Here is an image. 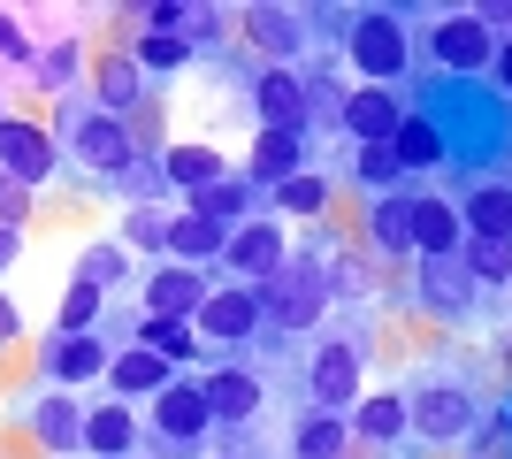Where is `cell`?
<instances>
[{
    "mask_svg": "<svg viewBox=\"0 0 512 459\" xmlns=\"http://www.w3.org/2000/svg\"><path fill=\"white\" fill-rule=\"evenodd\" d=\"M0 176H8V184H23V192H39L46 199V184H54V176H69L62 169V146H54V131H46V115H8V123H0Z\"/></svg>",
    "mask_w": 512,
    "mask_h": 459,
    "instance_id": "obj_13",
    "label": "cell"
},
{
    "mask_svg": "<svg viewBox=\"0 0 512 459\" xmlns=\"http://www.w3.org/2000/svg\"><path fill=\"white\" fill-rule=\"evenodd\" d=\"M169 230H176V207H123V222H115V238L130 245V261H138V268L169 261Z\"/></svg>",
    "mask_w": 512,
    "mask_h": 459,
    "instance_id": "obj_31",
    "label": "cell"
},
{
    "mask_svg": "<svg viewBox=\"0 0 512 459\" xmlns=\"http://www.w3.org/2000/svg\"><path fill=\"white\" fill-rule=\"evenodd\" d=\"M107 199H123V207H169L176 199L169 192V161H161V153H138V161L107 184Z\"/></svg>",
    "mask_w": 512,
    "mask_h": 459,
    "instance_id": "obj_36",
    "label": "cell"
},
{
    "mask_svg": "<svg viewBox=\"0 0 512 459\" xmlns=\"http://www.w3.org/2000/svg\"><path fill=\"white\" fill-rule=\"evenodd\" d=\"M199 345L214 352V368L222 360H245V352L268 337V314H260V291L253 284H214V299L199 306Z\"/></svg>",
    "mask_w": 512,
    "mask_h": 459,
    "instance_id": "obj_9",
    "label": "cell"
},
{
    "mask_svg": "<svg viewBox=\"0 0 512 459\" xmlns=\"http://www.w3.org/2000/svg\"><path fill=\"white\" fill-rule=\"evenodd\" d=\"M23 253H31V238L0 222V284H8V276H16V268H23Z\"/></svg>",
    "mask_w": 512,
    "mask_h": 459,
    "instance_id": "obj_45",
    "label": "cell"
},
{
    "mask_svg": "<svg viewBox=\"0 0 512 459\" xmlns=\"http://www.w3.org/2000/svg\"><path fill=\"white\" fill-rule=\"evenodd\" d=\"M406 115L413 108L390 85H352V100H344V131H352V146H390Z\"/></svg>",
    "mask_w": 512,
    "mask_h": 459,
    "instance_id": "obj_23",
    "label": "cell"
},
{
    "mask_svg": "<svg viewBox=\"0 0 512 459\" xmlns=\"http://www.w3.org/2000/svg\"><path fill=\"white\" fill-rule=\"evenodd\" d=\"M352 437H360V444H406L413 437L406 391H367L360 406H352Z\"/></svg>",
    "mask_w": 512,
    "mask_h": 459,
    "instance_id": "obj_32",
    "label": "cell"
},
{
    "mask_svg": "<svg viewBox=\"0 0 512 459\" xmlns=\"http://www.w3.org/2000/svg\"><path fill=\"white\" fill-rule=\"evenodd\" d=\"M222 253H230V230L214 215H192V207H176V230H169V261L176 268H222Z\"/></svg>",
    "mask_w": 512,
    "mask_h": 459,
    "instance_id": "obj_26",
    "label": "cell"
},
{
    "mask_svg": "<svg viewBox=\"0 0 512 459\" xmlns=\"http://www.w3.org/2000/svg\"><path fill=\"white\" fill-rule=\"evenodd\" d=\"M260 314H268L276 337H306V329H321V314H329V261H314V253L291 245V261L260 284Z\"/></svg>",
    "mask_w": 512,
    "mask_h": 459,
    "instance_id": "obj_4",
    "label": "cell"
},
{
    "mask_svg": "<svg viewBox=\"0 0 512 459\" xmlns=\"http://www.w3.org/2000/svg\"><path fill=\"white\" fill-rule=\"evenodd\" d=\"M245 176L276 199L291 176H306V138H283V131H253V153H245Z\"/></svg>",
    "mask_w": 512,
    "mask_h": 459,
    "instance_id": "obj_27",
    "label": "cell"
},
{
    "mask_svg": "<svg viewBox=\"0 0 512 459\" xmlns=\"http://www.w3.org/2000/svg\"><path fill=\"white\" fill-rule=\"evenodd\" d=\"M130 62L146 69V85L161 92L169 85V77H184V69H199V54H192V39H184V31H130Z\"/></svg>",
    "mask_w": 512,
    "mask_h": 459,
    "instance_id": "obj_28",
    "label": "cell"
},
{
    "mask_svg": "<svg viewBox=\"0 0 512 459\" xmlns=\"http://www.w3.org/2000/svg\"><path fill=\"white\" fill-rule=\"evenodd\" d=\"M283 261H291V230H283L276 215H260V222H245V230H230V253H222L214 276H222V284H253L260 291Z\"/></svg>",
    "mask_w": 512,
    "mask_h": 459,
    "instance_id": "obj_15",
    "label": "cell"
},
{
    "mask_svg": "<svg viewBox=\"0 0 512 459\" xmlns=\"http://www.w3.org/2000/svg\"><path fill=\"white\" fill-rule=\"evenodd\" d=\"M360 375H367V345L360 337H321L314 360H306V398H314V414H344L352 421V406H360Z\"/></svg>",
    "mask_w": 512,
    "mask_h": 459,
    "instance_id": "obj_12",
    "label": "cell"
},
{
    "mask_svg": "<svg viewBox=\"0 0 512 459\" xmlns=\"http://www.w3.org/2000/svg\"><path fill=\"white\" fill-rule=\"evenodd\" d=\"M413 276V314H428V322H444V329H459V322H474L482 314V284L467 276V261L459 253H444V261H413L406 268Z\"/></svg>",
    "mask_w": 512,
    "mask_h": 459,
    "instance_id": "obj_11",
    "label": "cell"
},
{
    "mask_svg": "<svg viewBox=\"0 0 512 459\" xmlns=\"http://www.w3.org/2000/svg\"><path fill=\"white\" fill-rule=\"evenodd\" d=\"M352 421L344 414H314V406H306V421L299 429H291V459H352Z\"/></svg>",
    "mask_w": 512,
    "mask_h": 459,
    "instance_id": "obj_35",
    "label": "cell"
},
{
    "mask_svg": "<svg viewBox=\"0 0 512 459\" xmlns=\"http://www.w3.org/2000/svg\"><path fill=\"white\" fill-rule=\"evenodd\" d=\"M459 222H467V238H512V184H474L459 192Z\"/></svg>",
    "mask_w": 512,
    "mask_h": 459,
    "instance_id": "obj_34",
    "label": "cell"
},
{
    "mask_svg": "<svg viewBox=\"0 0 512 459\" xmlns=\"http://www.w3.org/2000/svg\"><path fill=\"white\" fill-rule=\"evenodd\" d=\"M406 414H413V437L421 444H474V421H482V398H474L467 375H444V368H421L406 391Z\"/></svg>",
    "mask_w": 512,
    "mask_h": 459,
    "instance_id": "obj_3",
    "label": "cell"
},
{
    "mask_svg": "<svg viewBox=\"0 0 512 459\" xmlns=\"http://www.w3.org/2000/svg\"><path fill=\"white\" fill-rule=\"evenodd\" d=\"M0 222L31 238V222H39V192H23V184H8V176H0Z\"/></svg>",
    "mask_w": 512,
    "mask_h": 459,
    "instance_id": "obj_44",
    "label": "cell"
},
{
    "mask_svg": "<svg viewBox=\"0 0 512 459\" xmlns=\"http://www.w3.org/2000/svg\"><path fill=\"white\" fill-rule=\"evenodd\" d=\"M199 391H207L214 429H245V421H260V406H268V383H260L245 360H222V368H207V375H199Z\"/></svg>",
    "mask_w": 512,
    "mask_h": 459,
    "instance_id": "obj_19",
    "label": "cell"
},
{
    "mask_svg": "<svg viewBox=\"0 0 512 459\" xmlns=\"http://www.w3.org/2000/svg\"><path fill=\"white\" fill-rule=\"evenodd\" d=\"M107 291H92V284H77V276H69V291H62V306H54V329H62V337H85V329H100L107 322Z\"/></svg>",
    "mask_w": 512,
    "mask_h": 459,
    "instance_id": "obj_39",
    "label": "cell"
},
{
    "mask_svg": "<svg viewBox=\"0 0 512 459\" xmlns=\"http://www.w3.org/2000/svg\"><path fill=\"white\" fill-rule=\"evenodd\" d=\"M467 245V222H459V199L444 192H413V253L421 261H444Z\"/></svg>",
    "mask_w": 512,
    "mask_h": 459,
    "instance_id": "obj_25",
    "label": "cell"
},
{
    "mask_svg": "<svg viewBox=\"0 0 512 459\" xmlns=\"http://www.w3.org/2000/svg\"><path fill=\"white\" fill-rule=\"evenodd\" d=\"M214 459H230V452H214Z\"/></svg>",
    "mask_w": 512,
    "mask_h": 459,
    "instance_id": "obj_48",
    "label": "cell"
},
{
    "mask_svg": "<svg viewBox=\"0 0 512 459\" xmlns=\"http://www.w3.org/2000/svg\"><path fill=\"white\" fill-rule=\"evenodd\" d=\"M16 429L39 459H85V398L69 391H23L16 398Z\"/></svg>",
    "mask_w": 512,
    "mask_h": 459,
    "instance_id": "obj_10",
    "label": "cell"
},
{
    "mask_svg": "<svg viewBox=\"0 0 512 459\" xmlns=\"http://www.w3.org/2000/svg\"><path fill=\"white\" fill-rule=\"evenodd\" d=\"M46 131H54V146H62V169H69V184H77V192H107V184L138 161L130 123H123V115H107L100 100H92V85L69 92V100H54Z\"/></svg>",
    "mask_w": 512,
    "mask_h": 459,
    "instance_id": "obj_1",
    "label": "cell"
},
{
    "mask_svg": "<svg viewBox=\"0 0 512 459\" xmlns=\"http://www.w3.org/2000/svg\"><path fill=\"white\" fill-rule=\"evenodd\" d=\"M428 62H436V77H451V85H474V77H490L497 62V31L474 8H436V23H428Z\"/></svg>",
    "mask_w": 512,
    "mask_h": 459,
    "instance_id": "obj_8",
    "label": "cell"
},
{
    "mask_svg": "<svg viewBox=\"0 0 512 459\" xmlns=\"http://www.w3.org/2000/svg\"><path fill=\"white\" fill-rule=\"evenodd\" d=\"M329 192H337V184H329V169H306V176H291V184L268 199V215H276L283 230H291V222H306V230H314V222H329Z\"/></svg>",
    "mask_w": 512,
    "mask_h": 459,
    "instance_id": "obj_33",
    "label": "cell"
},
{
    "mask_svg": "<svg viewBox=\"0 0 512 459\" xmlns=\"http://www.w3.org/2000/svg\"><path fill=\"white\" fill-rule=\"evenodd\" d=\"M23 345H39V337H31V314H23L16 291L0 284V352H23Z\"/></svg>",
    "mask_w": 512,
    "mask_h": 459,
    "instance_id": "obj_41",
    "label": "cell"
},
{
    "mask_svg": "<svg viewBox=\"0 0 512 459\" xmlns=\"http://www.w3.org/2000/svg\"><path fill=\"white\" fill-rule=\"evenodd\" d=\"M130 138H138V153H169L176 146V138H169V108H161V100L138 108V115H130Z\"/></svg>",
    "mask_w": 512,
    "mask_h": 459,
    "instance_id": "obj_42",
    "label": "cell"
},
{
    "mask_svg": "<svg viewBox=\"0 0 512 459\" xmlns=\"http://www.w3.org/2000/svg\"><path fill=\"white\" fill-rule=\"evenodd\" d=\"M214 284L222 276H207V268H176V261H161V268H146L138 276V314H153V322H199V306L214 299Z\"/></svg>",
    "mask_w": 512,
    "mask_h": 459,
    "instance_id": "obj_14",
    "label": "cell"
},
{
    "mask_svg": "<svg viewBox=\"0 0 512 459\" xmlns=\"http://www.w3.org/2000/svg\"><path fill=\"white\" fill-rule=\"evenodd\" d=\"M352 184H360L367 199H390V192H406V169H398V146H352Z\"/></svg>",
    "mask_w": 512,
    "mask_h": 459,
    "instance_id": "obj_38",
    "label": "cell"
},
{
    "mask_svg": "<svg viewBox=\"0 0 512 459\" xmlns=\"http://www.w3.org/2000/svg\"><path fill=\"white\" fill-rule=\"evenodd\" d=\"M161 161H169V192H176V207H192L199 192H214V184L230 176V161H222L214 146H192V138H176Z\"/></svg>",
    "mask_w": 512,
    "mask_h": 459,
    "instance_id": "obj_30",
    "label": "cell"
},
{
    "mask_svg": "<svg viewBox=\"0 0 512 459\" xmlns=\"http://www.w3.org/2000/svg\"><path fill=\"white\" fill-rule=\"evenodd\" d=\"M390 146H398V169H406V176L444 169V161H451V153H444V131H436V123H428L421 108H413L406 123H398V138H390Z\"/></svg>",
    "mask_w": 512,
    "mask_h": 459,
    "instance_id": "obj_37",
    "label": "cell"
},
{
    "mask_svg": "<svg viewBox=\"0 0 512 459\" xmlns=\"http://www.w3.org/2000/svg\"><path fill=\"white\" fill-rule=\"evenodd\" d=\"M85 459H146V414L123 398H85Z\"/></svg>",
    "mask_w": 512,
    "mask_h": 459,
    "instance_id": "obj_18",
    "label": "cell"
},
{
    "mask_svg": "<svg viewBox=\"0 0 512 459\" xmlns=\"http://www.w3.org/2000/svg\"><path fill=\"white\" fill-rule=\"evenodd\" d=\"M169 383H176V368L161 360V352H146V345H123L115 368H107V398H123V406H138V414H146Z\"/></svg>",
    "mask_w": 512,
    "mask_h": 459,
    "instance_id": "obj_22",
    "label": "cell"
},
{
    "mask_svg": "<svg viewBox=\"0 0 512 459\" xmlns=\"http://www.w3.org/2000/svg\"><path fill=\"white\" fill-rule=\"evenodd\" d=\"M107 368H115V345H107V329H85V337H62V329H46L39 345H31V375H39V391H69V398H100L107 391Z\"/></svg>",
    "mask_w": 512,
    "mask_h": 459,
    "instance_id": "obj_5",
    "label": "cell"
},
{
    "mask_svg": "<svg viewBox=\"0 0 512 459\" xmlns=\"http://www.w3.org/2000/svg\"><path fill=\"white\" fill-rule=\"evenodd\" d=\"M459 261H467L474 284H512V238H467Z\"/></svg>",
    "mask_w": 512,
    "mask_h": 459,
    "instance_id": "obj_40",
    "label": "cell"
},
{
    "mask_svg": "<svg viewBox=\"0 0 512 459\" xmlns=\"http://www.w3.org/2000/svg\"><path fill=\"white\" fill-rule=\"evenodd\" d=\"M192 215H214L222 230H245V222L268 215V192H260L245 169H230L222 184H214V192H199V199H192Z\"/></svg>",
    "mask_w": 512,
    "mask_h": 459,
    "instance_id": "obj_29",
    "label": "cell"
},
{
    "mask_svg": "<svg viewBox=\"0 0 512 459\" xmlns=\"http://www.w3.org/2000/svg\"><path fill=\"white\" fill-rule=\"evenodd\" d=\"M69 276H77V284H92V291H107V299H123V291H138V276H146V268L130 261L123 238H85V245H77V261H69Z\"/></svg>",
    "mask_w": 512,
    "mask_h": 459,
    "instance_id": "obj_24",
    "label": "cell"
},
{
    "mask_svg": "<svg viewBox=\"0 0 512 459\" xmlns=\"http://www.w3.org/2000/svg\"><path fill=\"white\" fill-rule=\"evenodd\" d=\"M92 54H100V46H92L85 31H69V39H39L31 92H46V100H69V92H85V85H92Z\"/></svg>",
    "mask_w": 512,
    "mask_h": 459,
    "instance_id": "obj_21",
    "label": "cell"
},
{
    "mask_svg": "<svg viewBox=\"0 0 512 459\" xmlns=\"http://www.w3.org/2000/svg\"><path fill=\"white\" fill-rule=\"evenodd\" d=\"M207 391H199V375H176L169 391L146 406V459H207Z\"/></svg>",
    "mask_w": 512,
    "mask_h": 459,
    "instance_id": "obj_7",
    "label": "cell"
},
{
    "mask_svg": "<svg viewBox=\"0 0 512 459\" xmlns=\"http://www.w3.org/2000/svg\"><path fill=\"white\" fill-rule=\"evenodd\" d=\"M92 100H100L107 115H138V108H153V100H161V92L146 85V69L130 62V46H100V54H92Z\"/></svg>",
    "mask_w": 512,
    "mask_h": 459,
    "instance_id": "obj_20",
    "label": "cell"
},
{
    "mask_svg": "<svg viewBox=\"0 0 512 459\" xmlns=\"http://www.w3.org/2000/svg\"><path fill=\"white\" fill-rule=\"evenodd\" d=\"M314 8H291V0H253V8H237V39H245V54H253L260 69H306L321 62L314 46Z\"/></svg>",
    "mask_w": 512,
    "mask_h": 459,
    "instance_id": "obj_2",
    "label": "cell"
},
{
    "mask_svg": "<svg viewBox=\"0 0 512 459\" xmlns=\"http://www.w3.org/2000/svg\"><path fill=\"white\" fill-rule=\"evenodd\" d=\"M490 85L512 100V39H497V62H490Z\"/></svg>",
    "mask_w": 512,
    "mask_h": 459,
    "instance_id": "obj_46",
    "label": "cell"
},
{
    "mask_svg": "<svg viewBox=\"0 0 512 459\" xmlns=\"http://www.w3.org/2000/svg\"><path fill=\"white\" fill-rule=\"evenodd\" d=\"M421 46L406 39V8H352V31H344V62L360 69V85H390L413 69Z\"/></svg>",
    "mask_w": 512,
    "mask_h": 459,
    "instance_id": "obj_6",
    "label": "cell"
},
{
    "mask_svg": "<svg viewBox=\"0 0 512 459\" xmlns=\"http://www.w3.org/2000/svg\"><path fill=\"white\" fill-rule=\"evenodd\" d=\"M360 245L375 268H413V192H390V199H367L360 215Z\"/></svg>",
    "mask_w": 512,
    "mask_h": 459,
    "instance_id": "obj_17",
    "label": "cell"
},
{
    "mask_svg": "<svg viewBox=\"0 0 512 459\" xmlns=\"http://www.w3.org/2000/svg\"><path fill=\"white\" fill-rule=\"evenodd\" d=\"M8 115H16V100H8V85H0V123H8Z\"/></svg>",
    "mask_w": 512,
    "mask_h": 459,
    "instance_id": "obj_47",
    "label": "cell"
},
{
    "mask_svg": "<svg viewBox=\"0 0 512 459\" xmlns=\"http://www.w3.org/2000/svg\"><path fill=\"white\" fill-rule=\"evenodd\" d=\"M0 459H8V452H0Z\"/></svg>",
    "mask_w": 512,
    "mask_h": 459,
    "instance_id": "obj_49",
    "label": "cell"
},
{
    "mask_svg": "<svg viewBox=\"0 0 512 459\" xmlns=\"http://www.w3.org/2000/svg\"><path fill=\"white\" fill-rule=\"evenodd\" d=\"M253 131H283V138H314V115H306V85L299 69H253Z\"/></svg>",
    "mask_w": 512,
    "mask_h": 459,
    "instance_id": "obj_16",
    "label": "cell"
},
{
    "mask_svg": "<svg viewBox=\"0 0 512 459\" xmlns=\"http://www.w3.org/2000/svg\"><path fill=\"white\" fill-rule=\"evenodd\" d=\"M367 284H375V276H367L360 253H337V261H329V299H367Z\"/></svg>",
    "mask_w": 512,
    "mask_h": 459,
    "instance_id": "obj_43",
    "label": "cell"
}]
</instances>
